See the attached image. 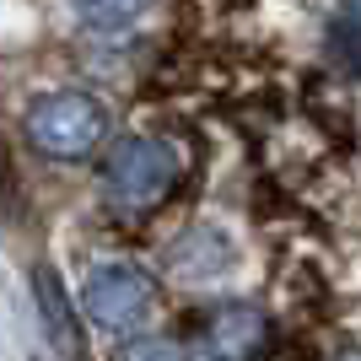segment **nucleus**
Returning a JSON list of instances; mask_svg holds the SVG:
<instances>
[{
	"label": "nucleus",
	"instance_id": "nucleus-9",
	"mask_svg": "<svg viewBox=\"0 0 361 361\" xmlns=\"http://www.w3.org/2000/svg\"><path fill=\"white\" fill-rule=\"evenodd\" d=\"M16 200H22V183H16V162L6 140H0V221H16Z\"/></svg>",
	"mask_w": 361,
	"mask_h": 361
},
{
	"label": "nucleus",
	"instance_id": "nucleus-3",
	"mask_svg": "<svg viewBox=\"0 0 361 361\" xmlns=\"http://www.w3.org/2000/svg\"><path fill=\"white\" fill-rule=\"evenodd\" d=\"M157 302V281L140 264H97L81 286V307L97 329H135Z\"/></svg>",
	"mask_w": 361,
	"mask_h": 361
},
{
	"label": "nucleus",
	"instance_id": "nucleus-1",
	"mask_svg": "<svg viewBox=\"0 0 361 361\" xmlns=\"http://www.w3.org/2000/svg\"><path fill=\"white\" fill-rule=\"evenodd\" d=\"M27 140L54 162H87L108 140V114L97 97H87L75 87L44 92V97L27 103Z\"/></svg>",
	"mask_w": 361,
	"mask_h": 361
},
{
	"label": "nucleus",
	"instance_id": "nucleus-10",
	"mask_svg": "<svg viewBox=\"0 0 361 361\" xmlns=\"http://www.w3.org/2000/svg\"><path fill=\"white\" fill-rule=\"evenodd\" d=\"M345 361H361V350H356V356H345Z\"/></svg>",
	"mask_w": 361,
	"mask_h": 361
},
{
	"label": "nucleus",
	"instance_id": "nucleus-6",
	"mask_svg": "<svg viewBox=\"0 0 361 361\" xmlns=\"http://www.w3.org/2000/svg\"><path fill=\"white\" fill-rule=\"evenodd\" d=\"M75 11H81V22H92V27H130V22H140V16L157 6V0H71Z\"/></svg>",
	"mask_w": 361,
	"mask_h": 361
},
{
	"label": "nucleus",
	"instance_id": "nucleus-7",
	"mask_svg": "<svg viewBox=\"0 0 361 361\" xmlns=\"http://www.w3.org/2000/svg\"><path fill=\"white\" fill-rule=\"evenodd\" d=\"M329 54L345 75H361V11H340L329 27Z\"/></svg>",
	"mask_w": 361,
	"mask_h": 361
},
{
	"label": "nucleus",
	"instance_id": "nucleus-8",
	"mask_svg": "<svg viewBox=\"0 0 361 361\" xmlns=\"http://www.w3.org/2000/svg\"><path fill=\"white\" fill-rule=\"evenodd\" d=\"M114 361H189V350L178 340H167V334H146V340H130Z\"/></svg>",
	"mask_w": 361,
	"mask_h": 361
},
{
	"label": "nucleus",
	"instance_id": "nucleus-5",
	"mask_svg": "<svg viewBox=\"0 0 361 361\" xmlns=\"http://www.w3.org/2000/svg\"><path fill=\"white\" fill-rule=\"evenodd\" d=\"M32 302H38V318H44L54 350L75 361L87 350V340H81V324H75V307H71V286L60 281L54 264H32Z\"/></svg>",
	"mask_w": 361,
	"mask_h": 361
},
{
	"label": "nucleus",
	"instance_id": "nucleus-4",
	"mask_svg": "<svg viewBox=\"0 0 361 361\" xmlns=\"http://www.w3.org/2000/svg\"><path fill=\"white\" fill-rule=\"evenodd\" d=\"M264 340H270V324H264V313L248 307V302L216 307L205 334H200V345H205L211 361H254L259 350H264Z\"/></svg>",
	"mask_w": 361,
	"mask_h": 361
},
{
	"label": "nucleus",
	"instance_id": "nucleus-2",
	"mask_svg": "<svg viewBox=\"0 0 361 361\" xmlns=\"http://www.w3.org/2000/svg\"><path fill=\"white\" fill-rule=\"evenodd\" d=\"M183 178V162L178 151L167 146V140H151V135H124L114 140L108 151V167H103V183L108 195L130 205V211H151V205H162Z\"/></svg>",
	"mask_w": 361,
	"mask_h": 361
}]
</instances>
